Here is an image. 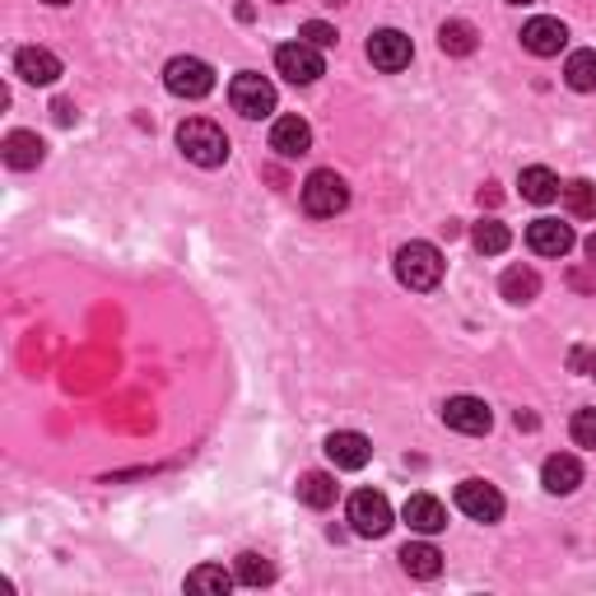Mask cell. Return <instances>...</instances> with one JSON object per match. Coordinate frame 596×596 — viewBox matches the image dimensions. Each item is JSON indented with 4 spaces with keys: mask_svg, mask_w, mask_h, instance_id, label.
Returning <instances> with one entry per match:
<instances>
[{
    "mask_svg": "<svg viewBox=\"0 0 596 596\" xmlns=\"http://www.w3.org/2000/svg\"><path fill=\"white\" fill-rule=\"evenodd\" d=\"M298 499H303L308 508H331L335 504V481L327 471H308L303 481H298Z\"/></svg>",
    "mask_w": 596,
    "mask_h": 596,
    "instance_id": "obj_24",
    "label": "cell"
},
{
    "mask_svg": "<svg viewBox=\"0 0 596 596\" xmlns=\"http://www.w3.org/2000/svg\"><path fill=\"white\" fill-rule=\"evenodd\" d=\"M14 75L29 79V85H56L62 79V56L47 47H19L14 52Z\"/></svg>",
    "mask_w": 596,
    "mask_h": 596,
    "instance_id": "obj_11",
    "label": "cell"
},
{
    "mask_svg": "<svg viewBox=\"0 0 596 596\" xmlns=\"http://www.w3.org/2000/svg\"><path fill=\"white\" fill-rule=\"evenodd\" d=\"M327 456L341 471H364L368 466V456H373V443L364 439V433H354V429H341V433H331L327 439Z\"/></svg>",
    "mask_w": 596,
    "mask_h": 596,
    "instance_id": "obj_15",
    "label": "cell"
},
{
    "mask_svg": "<svg viewBox=\"0 0 596 596\" xmlns=\"http://www.w3.org/2000/svg\"><path fill=\"white\" fill-rule=\"evenodd\" d=\"M345 206H350V187H345L341 173H331V168L308 173V183H303V210L312 214V220H335Z\"/></svg>",
    "mask_w": 596,
    "mask_h": 596,
    "instance_id": "obj_3",
    "label": "cell"
},
{
    "mask_svg": "<svg viewBox=\"0 0 596 596\" xmlns=\"http://www.w3.org/2000/svg\"><path fill=\"white\" fill-rule=\"evenodd\" d=\"M475 24H466V19H448V24L439 29V47L448 52V56H471L475 52Z\"/></svg>",
    "mask_w": 596,
    "mask_h": 596,
    "instance_id": "obj_23",
    "label": "cell"
},
{
    "mask_svg": "<svg viewBox=\"0 0 596 596\" xmlns=\"http://www.w3.org/2000/svg\"><path fill=\"white\" fill-rule=\"evenodd\" d=\"M271 150L280 154V158H303V154L312 150V126L303 122V117H275Z\"/></svg>",
    "mask_w": 596,
    "mask_h": 596,
    "instance_id": "obj_13",
    "label": "cell"
},
{
    "mask_svg": "<svg viewBox=\"0 0 596 596\" xmlns=\"http://www.w3.org/2000/svg\"><path fill=\"white\" fill-rule=\"evenodd\" d=\"M564 206L573 220H596V187L587 183V177H578V183L564 187Z\"/></svg>",
    "mask_w": 596,
    "mask_h": 596,
    "instance_id": "obj_27",
    "label": "cell"
},
{
    "mask_svg": "<svg viewBox=\"0 0 596 596\" xmlns=\"http://www.w3.org/2000/svg\"><path fill=\"white\" fill-rule=\"evenodd\" d=\"M564 79H569V89H578V93H592L596 89V52H573L569 56V66H564Z\"/></svg>",
    "mask_w": 596,
    "mask_h": 596,
    "instance_id": "obj_26",
    "label": "cell"
},
{
    "mask_svg": "<svg viewBox=\"0 0 596 596\" xmlns=\"http://www.w3.org/2000/svg\"><path fill=\"white\" fill-rule=\"evenodd\" d=\"M592 373H596V354H592Z\"/></svg>",
    "mask_w": 596,
    "mask_h": 596,
    "instance_id": "obj_35",
    "label": "cell"
},
{
    "mask_svg": "<svg viewBox=\"0 0 596 596\" xmlns=\"http://www.w3.org/2000/svg\"><path fill=\"white\" fill-rule=\"evenodd\" d=\"M401 569L410 573V578H439V573H443V554H439V545H429V541H410L401 550Z\"/></svg>",
    "mask_w": 596,
    "mask_h": 596,
    "instance_id": "obj_20",
    "label": "cell"
},
{
    "mask_svg": "<svg viewBox=\"0 0 596 596\" xmlns=\"http://www.w3.org/2000/svg\"><path fill=\"white\" fill-rule=\"evenodd\" d=\"M238 583H247V587H266V583H275V569H271V560H262V554H238Z\"/></svg>",
    "mask_w": 596,
    "mask_h": 596,
    "instance_id": "obj_28",
    "label": "cell"
},
{
    "mask_svg": "<svg viewBox=\"0 0 596 596\" xmlns=\"http://www.w3.org/2000/svg\"><path fill=\"white\" fill-rule=\"evenodd\" d=\"M518 187H522V196L531 206H550L554 196H560L564 187H560V177H554L545 164H531V168H522V177H518Z\"/></svg>",
    "mask_w": 596,
    "mask_h": 596,
    "instance_id": "obj_19",
    "label": "cell"
},
{
    "mask_svg": "<svg viewBox=\"0 0 596 596\" xmlns=\"http://www.w3.org/2000/svg\"><path fill=\"white\" fill-rule=\"evenodd\" d=\"M298 37H303L308 47H317V52H322V47H335V29L322 24V19H308V24L298 29Z\"/></svg>",
    "mask_w": 596,
    "mask_h": 596,
    "instance_id": "obj_30",
    "label": "cell"
},
{
    "mask_svg": "<svg viewBox=\"0 0 596 596\" xmlns=\"http://www.w3.org/2000/svg\"><path fill=\"white\" fill-rule=\"evenodd\" d=\"M522 47L531 56H560L569 47V29L560 24V19H531V24H522Z\"/></svg>",
    "mask_w": 596,
    "mask_h": 596,
    "instance_id": "obj_12",
    "label": "cell"
},
{
    "mask_svg": "<svg viewBox=\"0 0 596 596\" xmlns=\"http://www.w3.org/2000/svg\"><path fill=\"white\" fill-rule=\"evenodd\" d=\"M443 424L481 439V433H489V424H494V410L481 401V396H452V401L443 406Z\"/></svg>",
    "mask_w": 596,
    "mask_h": 596,
    "instance_id": "obj_10",
    "label": "cell"
},
{
    "mask_svg": "<svg viewBox=\"0 0 596 596\" xmlns=\"http://www.w3.org/2000/svg\"><path fill=\"white\" fill-rule=\"evenodd\" d=\"M512 5H531V0H512Z\"/></svg>",
    "mask_w": 596,
    "mask_h": 596,
    "instance_id": "obj_34",
    "label": "cell"
},
{
    "mask_svg": "<svg viewBox=\"0 0 596 596\" xmlns=\"http://www.w3.org/2000/svg\"><path fill=\"white\" fill-rule=\"evenodd\" d=\"M43 154H47V145L37 141L33 131H10V135H5V164H10V168L29 173V168L43 164Z\"/></svg>",
    "mask_w": 596,
    "mask_h": 596,
    "instance_id": "obj_18",
    "label": "cell"
},
{
    "mask_svg": "<svg viewBox=\"0 0 596 596\" xmlns=\"http://www.w3.org/2000/svg\"><path fill=\"white\" fill-rule=\"evenodd\" d=\"M345 518H350V527L360 536H387L391 531V504H387V494L360 489V494H350Z\"/></svg>",
    "mask_w": 596,
    "mask_h": 596,
    "instance_id": "obj_6",
    "label": "cell"
},
{
    "mask_svg": "<svg viewBox=\"0 0 596 596\" xmlns=\"http://www.w3.org/2000/svg\"><path fill=\"white\" fill-rule=\"evenodd\" d=\"M456 508H462L471 522H499L504 518V494L485 481H462L456 485Z\"/></svg>",
    "mask_w": 596,
    "mask_h": 596,
    "instance_id": "obj_9",
    "label": "cell"
},
{
    "mask_svg": "<svg viewBox=\"0 0 596 596\" xmlns=\"http://www.w3.org/2000/svg\"><path fill=\"white\" fill-rule=\"evenodd\" d=\"M47 5H70V0H47Z\"/></svg>",
    "mask_w": 596,
    "mask_h": 596,
    "instance_id": "obj_33",
    "label": "cell"
},
{
    "mask_svg": "<svg viewBox=\"0 0 596 596\" xmlns=\"http://www.w3.org/2000/svg\"><path fill=\"white\" fill-rule=\"evenodd\" d=\"M587 256H592V266H596V233L587 238Z\"/></svg>",
    "mask_w": 596,
    "mask_h": 596,
    "instance_id": "obj_32",
    "label": "cell"
},
{
    "mask_svg": "<svg viewBox=\"0 0 596 596\" xmlns=\"http://www.w3.org/2000/svg\"><path fill=\"white\" fill-rule=\"evenodd\" d=\"M275 70H280V75L289 79V85H317V79L327 75V66H322V52L308 47L303 37H298V43L275 47Z\"/></svg>",
    "mask_w": 596,
    "mask_h": 596,
    "instance_id": "obj_7",
    "label": "cell"
},
{
    "mask_svg": "<svg viewBox=\"0 0 596 596\" xmlns=\"http://www.w3.org/2000/svg\"><path fill=\"white\" fill-rule=\"evenodd\" d=\"M229 103L233 112H243V117H271L275 112V85L266 75H256V70H243V75H233V85H229Z\"/></svg>",
    "mask_w": 596,
    "mask_h": 596,
    "instance_id": "obj_4",
    "label": "cell"
},
{
    "mask_svg": "<svg viewBox=\"0 0 596 596\" xmlns=\"http://www.w3.org/2000/svg\"><path fill=\"white\" fill-rule=\"evenodd\" d=\"M569 433H573V443H578V448H596V406H587V410L573 415Z\"/></svg>",
    "mask_w": 596,
    "mask_h": 596,
    "instance_id": "obj_29",
    "label": "cell"
},
{
    "mask_svg": "<svg viewBox=\"0 0 596 596\" xmlns=\"http://www.w3.org/2000/svg\"><path fill=\"white\" fill-rule=\"evenodd\" d=\"M471 243H475V252H481V256H499V252H508L512 233H508L504 220H481L471 229Z\"/></svg>",
    "mask_w": 596,
    "mask_h": 596,
    "instance_id": "obj_22",
    "label": "cell"
},
{
    "mask_svg": "<svg viewBox=\"0 0 596 596\" xmlns=\"http://www.w3.org/2000/svg\"><path fill=\"white\" fill-rule=\"evenodd\" d=\"M70 117H75V108H70V103H56V122H62V126H66V122H70Z\"/></svg>",
    "mask_w": 596,
    "mask_h": 596,
    "instance_id": "obj_31",
    "label": "cell"
},
{
    "mask_svg": "<svg viewBox=\"0 0 596 596\" xmlns=\"http://www.w3.org/2000/svg\"><path fill=\"white\" fill-rule=\"evenodd\" d=\"M164 85L173 98H206L214 89V70L201 62V56H173L164 66Z\"/></svg>",
    "mask_w": 596,
    "mask_h": 596,
    "instance_id": "obj_5",
    "label": "cell"
},
{
    "mask_svg": "<svg viewBox=\"0 0 596 596\" xmlns=\"http://www.w3.org/2000/svg\"><path fill=\"white\" fill-rule=\"evenodd\" d=\"M238 573H224L220 564H201V569H191L187 573V592H210V596H224L233 587Z\"/></svg>",
    "mask_w": 596,
    "mask_h": 596,
    "instance_id": "obj_25",
    "label": "cell"
},
{
    "mask_svg": "<svg viewBox=\"0 0 596 596\" xmlns=\"http://www.w3.org/2000/svg\"><path fill=\"white\" fill-rule=\"evenodd\" d=\"M541 485L550 494H573L583 485V462L578 456H569V452H554L545 456V466H541Z\"/></svg>",
    "mask_w": 596,
    "mask_h": 596,
    "instance_id": "obj_17",
    "label": "cell"
},
{
    "mask_svg": "<svg viewBox=\"0 0 596 596\" xmlns=\"http://www.w3.org/2000/svg\"><path fill=\"white\" fill-rule=\"evenodd\" d=\"M396 280H401L406 289H415V294L439 289V280H443V252L433 247V243H406L401 252H396Z\"/></svg>",
    "mask_w": 596,
    "mask_h": 596,
    "instance_id": "obj_2",
    "label": "cell"
},
{
    "mask_svg": "<svg viewBox=\"0 0 596 596\" xmlns=\"http://www.w3.org/2000/svg\"><path fill=\"white\" fill-rule=\"evenodd\" d=\"M410 56H415V47H410V37H406L401 29H377V33L368 37V62L383 70V75L406 70Z\"/></svg>",
    "mask_w": 596,
    "mask_h": 596,
    "instance_id": "obj_8",
    "label": "cell"
},
{
    "mask_svg": "<svg viewBox=\"0 0 596 596\" xmlns=\"http://www.w3.org/2000/svg\"><path fill=\"white\" fill-rule=\"evenodd\" d=\"M401 518L410 531H420V536H439L448 527V508L433 499V494H410L406 508H401Z\"/></svg>",
    "mask_w": 596,
    "mask_h": 596,
    "instance_id": "obj_14",
    "label": "cell"
},
{
    "mask_svg": "<svg viewBox=\"0 0 596 596\" xmlns=\"http://www.w3.org/2000/svg\"><path fill=\"white\" fill-rule=\"evenodd\" d=\"M177 150H183L196 168H220L229 158V135L210 122V117H191L177 126Z\"/></svg>",
    "mask_w": 596,
    "mask_h": 596,
    "instance_id": "obj_1",
    "label": "cell"
},
{
    "mask_svg": "<svg viewBox=\"0 0 596 596\" xmlns=\"http://www.w3.org/2000/svg\"><path fill=\"white\" fill-rule=\"evenodd\" d=\"M499 289H504L508 303H531V298L541 294V275H536L531 266H512V271H504Z\"/></svg>",
    "mask_w": 596,
    "mask_h": 596,
    "instance_id": "obj_21",
    "label": "cell"
},
{
    "mask_svg": "<svg viewBox=\"0 0 596 596\" xmlns=\"http://www.w3.org/2000/svg\"><path fill=\"white\" fill-rule=\"evenodd\" d=\"M527 247H531L536 256H569V252H573V229L560 224V220H531Z\"/></svg>",
    "mask_w": 596,
    "mask_h": 596,
    "instance_id": "obj_16",
    "label": "cell"
}]
</instances>
